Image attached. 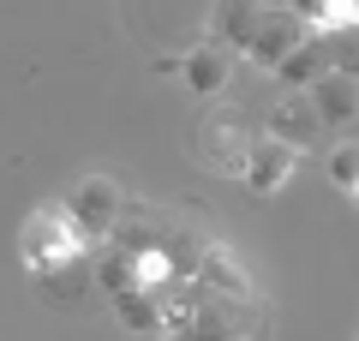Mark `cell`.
Listing matches in <instances>:
<instances>
[{
	"instance_id": "1",
	"label": "cell",
	"mask_w": 359,
	"mask_h": 341,
	"mask_svg": "<svg viewBox=\"0 0 359 341\" xmlns=\"http://www.w3.org/2000/svg\"><path fill=\"white\" fill-rule=\"evenodd\" d=\"M84 258H90V240L78 234V222L66 215V203H36V210L18 222V264H25L30 276L84 264Z\"/></svg>"
},
{
	"instance_id": "2",
	"label": "cell",
	"mask_w": 359,
	"mask_h": 341,
	"mask_svg": "<svg viewBox=\"0 0 359 341\" xmlns=\"http://www.w3.org/2000/svg\"><path fill=\"white\" fill-rule=\"evenodd\" d=\"M192 144H198V156H204L216 174H228V180H240V168H245V156H252V144H257V126H252V114H240V108H204V120L192 126Z\"/></svg>"
},
{
	"instance_id": "3",
	"label": "cell",
	"mask_w": 359,
	"mask_h": 341,
	"mask_svg": "<svg viewBox=\"0 0 359 341\" xmlns=\"http://www.w3.org/2000/svg\"><path fill=\"white\" fill-rule=\"evenodd\" d=\"M66 215L78 222V234H84L90 246L114 240L120 222H126V192H120V180H108V174H84L72 192H66Z\"/></svg>"
},
{
	"instance_id": "4",
	"label": "cell",
	"mask_w": 359,
	"mask_h": 341,
	"mask_svg": "<svg viewBox=\"0 0 359 341\" xmlns=\"http://www.w3.org/2000/svg\"><path fill=\"white\" fill-rule=\"evenodd\" d=\"M299 162H306L299 150H287V144H276V138H264V132H257L252 156H245V168H240V186L252 192V198H282V192L294 186Z\"/></svg>"
},
{
	"instance_id": "5",
	"label": "cell",
	"mask_w": 359,
	"mask_h": 341,
	"mask_svg": "<svg viewBox=\"0 0 359 341\" xmlns=\"http://www.w3.org/2000/svg\"><path fill=\"white\" fill-rule=\"evenodd\" d=\"M257 132L306 156L311 144L323 138V120H318V108H311V96H306V90H287L282 102H269V114H264V126H257Z\"/></svg>"
},
{
	"instance_id": "6",
	"label": "cell",
	"mask_w": 359,
	"mask_h": 341,
	"mask_svg": "<svg viewBox=\"0 0 359 341\" xmlns=\"http://www.w3.org/2000/svg\"><path fill=\"white\" fill-rule=\"evenodd\" d=\"M306 36H311V30L299 25V18L287 13V6H264V13H257L252 42H245V60H252V66H264V72H276V66H282V60H287V54H294Z\"/></svg>"
},
{
	"instance_id": "7",
	"label": "cell",
	"mask_w": 359,
	"mask_h": 341,
	"mask_svg": "<svg viewBox=\"0 0 359 341\" xmlns=\"http://www.w3.org/2000/svg\"><path fill=\"white\" fill-rule=\"evenodd\" d=\"M228 78H233V54L228 48H216V42H198V48H186L180 54V84L192 90V96H222L228 90Z\"/></svg>"
},
{
	"instance_id": "8",
	"label": "cell",
	"mask_w": 359,
	"mask_h": 341,
	"mask_svg": "<svg viewBox=\"0 0 359 341\" xmlns=\"http://www.w3.org/2000/svg\"><path fill=\"white\" fill-rule=\"evenodd\" d=\"M311 96V108H318V120H323V132H347L359 120V78H341V72H323L318 84L306 90Z\"/></svg>"
},
{
	"instance_id": "9",
	"label": "cell",
	"mask_w": 359,
	"mask_h": 341,
	"mask_svg": "<svg viewBox=\"0 0 359 341\" xmlns=\"http://www.w3.org/2000/svg\"><path fill=\"white\" fill-rule=\"evenodd\" d=\"M198 288H204V293H222V300H252V293H257L252 276L233 264L228 246H204V252H198Z\"/></svg>"
},
{
	"instance_id": "10",
	"label": "cell",
	"mask_w": 359,
	"mask_h": 341,
	"mask_svg": "<svg viewBox=\"0 0 359 341\" xmlns=\"http://www.w3.org/2000/svg\"><path fill=\"white\" fill-rule=\"evenodd\" d=\"M257 13L264 6H252V0H216V13H210V42L228 54H245V42H252L257 30Z\"/></svg>"
},
{
	"instance_id": "11",
	"label": "cell",
	"mask_w": 359,
	"mask_h": 341,
	"mask_svg": "<svg viewBox=\"0 0 359 341\" xmlns=\"http://www.w3.org/2000/svg\"><path fill=\"white\" fill-rule=\"evenodd\" d=\"M114 317L132 329V335H162V293H144V288H126L114 293Z\"/></svg>"
},
{
	"instance_id": "12",
	"label": "cell",
	"mask_w": 359,
	"mask_h": 341,
	"mask_svg": "<svg viewBox=\"0 0 359 341\" xmlns=\"http://www.w3.org/2000/svg\"><path fill=\"white\" fill-rule=\"evenodd\" d=\"M323 72H330V54H323V36H306V42H299V48L287 54L282 66H276V78H282L287 90H311Z\"/></svg>"
},
{
	"instance_id": "13",
	"label": "cell",
	"mask_w": 359,
	"mask_h": 341,
	"mask_svg": "<svg viewBox=\"0 0 359 341\" xmlns=\"http://www.w3.org/2000/svg\"><path fill=\"white\" fill-rule=\"evenodd\" d=\"M311 36H359V0H318L306 13Z\"/></svg>"
},
{
	"instance_id": "14",
	"label": "cell",
	"mask_w": 359,
	"mask_h": 341,
	"mask_svg": "<svg viewBox=\"0 0 359 341\" xmlns=\"http://www.w3.org/2000/svg\"><path fill=\"white\" fill-rule=\"evenodd\" d=\"M42 288V300L48 305H84V293H90V276H84V264H66V269H48V276H30Z\"/></svg>"
},
{
	"instance_id": "15",
	"label": "cell",
	"mask_w": 359,
	"mask_h": 341,
	"mask_svg": "<svg viewBox=\"0 0 359 341\" xmlns=\"http://www.w3.org/2000/svg\"><path fill=\"white\" fill-rule=\"evenodd\" d=\"M96 288H102L108 300L132 288V252H126V246H108V258L96 264Z\"/></svg>"
},
{
	"instance_id": "16",
	"label": "cell",
	"mask_w": 359,
	"mask_h": 341,
	"mask_svg": "<svg viewBox=\"0 0 359 341\" xmlns=\"http://www.w3.org/2000/svg\"><path fill=\"white\" fill-rule=\"evenodd\" d=\"M323 174H330V186L335 192H347V186H353V180H359V144H335V150H330V162H323Z\"/></svg>"
},
{
	"instance_id": "17",
	"label": "cell",
	"mask_w": 359,
	"mask_h": 341,
	"mask_svg": "<svg viewBox=\"0 0 359 341\" xmlns=\"http://www.w3.org/2000/svg\"><path fill=\"white\" fill-rule=\"evenodd\" d=\"M156 78H180V54H156Z\"/></svg>"
},
{
	"instance_id": "18",
	"label": "cell",
	"mask_w": 359,
	"mask_h": 341,
	"mask_svg": "<svg viewBox=\"0 0 359 341\" xmlns=\"http://www.w3.org/2000/svg\"><path fill=\"white\" fill-rule=\"evenodd\" d=\"M252 6H287V0H252Z\"/></svg>"
},
{
	"instance_id": "19",
	"label": "cell",
	"mask_w": 359,
	"mask_h": 341,
	"mask_svg": "<svg viewBox=\"0 0 359 341\" xmlns=\"http://www.w3.org/2000/svg\"><path fill=\"white\" fill-rule=\"evenodd\" d=\"M347 198H353V203H359V180H353V186H347Z\"/></svg>"
},
{
	"instance_id": "20",
	"label": "cell",
	"mask_w": 359,
	"mask_h": 341,
	"mask_svg": "<svg viewBox=\"0 0 359 341\" xmlns=\"http://www.w3.org/2000/svg\"><path fill=\"white\" fill-rule=\"evenodd\" d=\"M222 341H252V335H222Z\"/></svg>"
}]
</instances>
